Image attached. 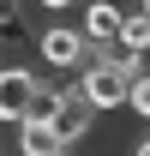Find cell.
<instances>
[{
    "mask_svg": "<svg viewBox=\"0 0 150 156\" xmlns=\"http://www.w3.org/2000/svg\"><path fill=\"white\" fill-rule=\"evenodd\" d=\"M36 60L48 66V72H60V84H66V78H78L96 60V48L84 42L78 24H42V30H36Z\"/></svg>",
    "mask_w": 150,
    "mask_h": 156,
    "instance_id": "6da1fadb",
    "label": "cell"
},
{
    "mask_svg": "<svg viewBox=\"0 0 150 156\" xmlns=\"http://www.w3.org/2000/svg\"><path fill=\"white\" fill-rule=\"evenodd\" d=\"M36 102H42L36 72L18 66V60H6V72H0V120H6V126H24V120L36 114Z\"/></svg>",
    "mask_w": 150,
    "mask_h": 156,
    "instance_id": "7a4b0ae2",
    "label": "cell"
},
{
    "mask_svg": "<svg viewBox=\"0 0 150 156\" xmlns=\"http://www.w3.org/2000/svg\"><path fill=\"white\" fill-rule=\"evenodd\" d=\"M120 24H126V6H114V0H84L78 6V30H84V42L96 54L120 48Z\"/></svg>",
    "mask_w": 150,
    "mask_h": 156,
    "instance_id": "3957f363",
    "label": "cell"
},
{
    "mask_svg": "<svg viewBox=\"0 0 150 156\" xmlns=\"http://www.w3.org/2000/svg\"><path fill=\"white\" fill-rule=\"evenodd\" d=\"M90 126H96L90 96H84L78 84H60V102H54V132L66 138V150H72V144H84V138H90Z\"/></svg>",
    "mask_w": 150,
    "mask_h": 156,
    "instance_id": "277c9868",
    "label": "cell"
},
{
    "mask_svg": "<svg viewBox=\"0 0 150 156\" xmlns=\"http://www.w3.org/2000/svg\"><path fill=\"white\" fill-rule=\"evenodd\" d=\"M18 156H66V138L54 132V120H24L18 126Z\"/></svg>",
    "mask_w": 150,
    "mask_h": 156,
    "instance_id": "5b68a950",
    "label": "cell"
},
{
    "mask_svg": "<svg viewBox=\"0 0 150 156\" xmlns=\"http://www.w3.org/2000/svg\"><path fill=\"white\" fill-rule=\"evenodd\" d=\"M126 114H132V120H150V72L138 78V84H132V102H126Z\"/></svg>",
    "mask_w": 150,
    "mask_h": 156,
    "instance_id": "8992f818",
    "label": "cell"
},
{
    "mask_svg": "<svg viewBox=\"0 0 150 156\" xmlns=\"http://www.w3.org/2000/svg\"><path fill=\"white\" fill-rule=\"evenodd\" d=\"M36 6H42V12H72L78 0H36Z\"/></svg>",
    "mask_w": 150,
    "mask_h": 156,
    "instance_id": "52a82bcc",
    "label": "cell"
},
{
    "mask_svg": "<svg viewBox=\"0 0 150 156\" xmlns=\"http://www.w3.org/2000/svg\"><path fill=\"white\" fill-rule=\"evenodd\" d=\"M132 156H150V132H144V138H132Z\"/></svg>",
    "mask_w": 150,
    "mask_h": 156,
    "instance_id": "ba28073f",
    "label": "cell"
},
{
    "mask_svg": "<svg viewBox=\"0 0 150 156\" xmlns=\"http://www.w3.org/2000/svg\"><path fill=\"white\" fill-rule=\"evenodd\" d=\"M138 6H150V0H138Z\"/></svg>",
    "mask_w": 150,
    "mask_h": 156,
    "instance_id": "9c48e42d",
    "label": "cell"
},
{
    "mask_svg": "<svg viewBox=\"0 0 150 156\" xmlns=\"http://www.w3.org/2000/svg\"><path fill=\"white\" fill-rule=\"evenodd\" d=\"M66 156H72V150H66Z\"/></svg>",
    "mask_w": 150,
    "mask_h": 156,
    "instance_id": "30bf717a",
    "label": "cell"
}]
</instances>
